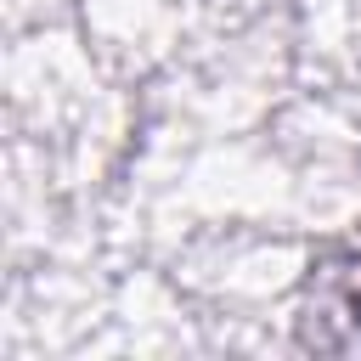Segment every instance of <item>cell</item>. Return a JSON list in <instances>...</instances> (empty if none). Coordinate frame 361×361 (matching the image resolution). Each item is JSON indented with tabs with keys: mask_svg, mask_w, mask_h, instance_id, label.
Here are the masks:
<instances>
[{
	"mask_svg": "<svg viewBox=\"0 0 361 361\" xmlns=\"http://www.w3.org/2000/svg\"><path fill=\"white\" fill-rule=\"evenodd\" d=\"M299 344L305 350H361V237L310 265L305 305H299Z\"/></svg>",
	"mask_w": 361,
	"mask_h": 361,
	"instance_id": "6da1fadb",
	"label": "cell"
}]
</instances>
